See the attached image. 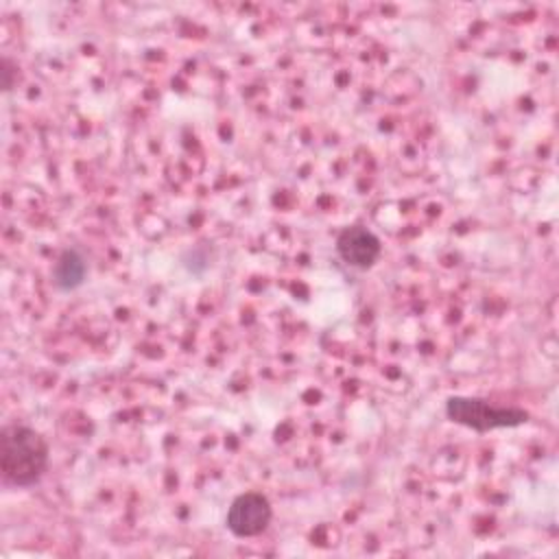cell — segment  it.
<instances>
[{"label":"cell","instance_id":"1","mask_svg":"<svg viewBox=\"0 0 559 559\" xmlns=\"http://www.w3.org/2000/svg\"><path fill=\"white\" fill-rule=\"evenodd\" d=\"M50 463L44 435L26 424H7L0 430V476L9 487H33Z\"/></svg>","mask_w":559,"mask_h":559},{"label":"cell","instance_id":"2","mask_svg":"<svg viewBox=\"0 0 559 559\" xmlns=\"http://www.w3.org/2000/svg\"><path fill=\"white\" fill-rule=\"evenodd\" d=\"M445 415L450 421L480 435L498 428L522 426L531 417L520 406H498L485 397H474V395H450L445 400Z\"/></svg>","mask_w":559,"mask_h":559},{"label":"cell","instance_id":"6","mask_svg":"<svg viewBox=\"0 0 559 559\" xmlns=\"http://www.w3.org/2000/svg\"><path fill=\"white\" fill-rule=\"evenodd\" d=\"M0 72H2V90L9 92L13 87V76H15V63L9 57H2L0 61Z\"/></svg>","mask_w":559,"mask_h":559},{"label":"cell","instance_id":"5","mask_svg":"<svg viewBox=\"0 0 559 559\" xmlns=\"http://www.w3.org/2000/svg\"><path fill=\"white\" fill-rule=\"evenodd\" d=\"M87 277V260L85 255L70 247V249H63L55 264H52V284L57 290L61 293H70V290H76Z\"/></svg>","mask_w":559,"mask_h":559},{"label":"cell","instance_id":"4","mask_svg":"<svg viewBox=\"0 0 559 559\" xmlns=\"http://www.w3.org/2000/svg\"><path fill=\"white\" fill-rule=\"evenodd\" d=\"M380 251H382L380 238L362 225L345 227L336 236V253L352 269H358V271L371 269L380 258Z\"/></svg>","mask_w":559,"mask_h":559},{"label":"cell","instance_id":"3","mask_svg":"<svg viewBox=\"0 0 559 559\" xmlns=\"http://www.w3.org/2000/svg\"><path fill=\"white\" fill-rule=\"evenodd\" d=\"M273 520V507L260 491H245L236 496L227 509L225 524L236 537L262 535Z\"/></svg>","mask_w":559,"mask_h":559}]
</instances>
